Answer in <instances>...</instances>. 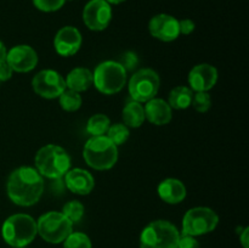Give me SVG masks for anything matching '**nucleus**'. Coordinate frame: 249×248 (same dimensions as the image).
<instances>
[{
    "instance_id": "1",
    "label": "nucleus",
    "mask_w": 249,
    "mask_h": 248,
    "mask_svg": "<svg viewBox=\"0 0 249 248\" xmlns=\"http://www.w3.org/2000/svg\"><path fill=\"white\" fill-rule=\"evenodd\" d=\"M9 198L15 204L29 207L40 199L44 192V180L36 169L19 167L10 174L6 184Z\"/></svg>"
},
{
    "instance_id": "2",
    "label": "nucleus",
    "mask_w": 249,
    "mask_h": 248,
    "mask_svg": "<svg viewBox=\"0 0 249 248\" xmlns=\"http://www.w3.org/2000/svg\"><path fill=\"white\" fill-rule=\"evenodd\" d=\"M36 167L41 177L60 179L71 168V158L67 151L57 145H46L36 156Z\"/></svg>"
},
{
    "instance_id": "3",
    "label": "nucleus",
    "mask_w": 249,
    "mask_h": 248,
    "mask_svg": "<svg viewBox=\"0 0 249 248\" xmlns=\"http://www.w3.org/2000/svg\"><path fill=\"white\" fill-rule=\"evenodd\" d=\"M83 157L94 169H111L118 159V147L107 136H91L85 143Z\"/></svg>"
},
{
    "instance_id": "4",
    "label": "nucleus",
    "mask_w": 249,
    "mask_h": 248,
    "mask_svg": "<svg viewBox=\"0 0 249 248\" xmlns=\"http://www.w3.org/2000/svg\"><path fill=\"white\" fill-rule=\"evenodd\" d=\"M1 233L11 247H26L38 233L36 221L28 214H14L4 221Z\"/></svg>"
},
{
    "instance_id": "5",
    "label": "nucleus",
    "mask_w": 249,
    "mask_h": 248,
    "mask_svg": "<svg viewBox=\"0 0 249 248\" xmlns=\"http://www.w3.org/2000/svg\"><path fill=\"white\" fill-rule=\"evenodd\" d=\"M180 232L174 224L156 220L148 224L140 235V248H178Z\"/></svg>"
},
{
    "instance_id": "6",
    "label": "nucleus",
    "mask_w": 249,
    "mask_h": 248,
    "mask_svg": "<svg viewBox=\"0 0 249 248\" xmlns=\"http://www.w3.org/2000/svg\"><path fill=\"white\" fill-rule=\"evenodd\" d=\"M94 85L99 91L113 95L121 91L126 82V72L117 61H105L95 68Z\"/></svg>"
},
{
    "instance_id": "7",
    "label": "nucleus",
    "mask_w": 249,
    "mask_h": 248,
    "mask_svg": "<svg viewBox=\"0 0 249 248\" xmlns=\"http://www.w3.org/2000/svg\"><path fill=\"white\" fill-rule=\"evenodd\" d=\"M36 230L49 243H61L73 232V224L61 212H49L36 221Z\"/></svg>"
},
{
    "instance_id": "8",
    "label": "nucleus",
    "mask_w": 249,
    "mask_h": 248,
    "mask_svg": "<svg viewBox=\"0 0 249 248\" xmlns=\"http://www.w3.org/2000/svg\"><path fill=\"white\" fill-rule=\"evenodd\" d=\"M219 223V216L213 209L195 207L186 212L182 219V235L201 236L212 232Z\"/></svg>"
},
{
    "instance_id": "9",
    "label": "nucleus",
    "mask_w": 249,
    "mask_h": 248,
    "mask_svg": "<svg viewBox=\"0 0 249 248\" xmlns=\"http://www.w3.org/2000/svg\"><path fill=\"white\" fill-rule=\"evenodd\" d=\"M160 85V79L158 73L151 68H142L134 73L129 80V94L134 101L142 104L150 101L157 95Z\"/></svg>"
},
{
    "instance_id": "10",
    "label": "nucleus",
    "mask_w": 249,
    "mask_h": 248,
    "mask_svg": "<svg viewBox=\"0 0 249 248\" xmlns=\"http://www.w3.org/2000/svg\"><path fill=\"white\" fill-rule=\"evenodd\" d=\"M32 88L44 99H56L66 90L65 78L53 70L40 71L32 79Z\"/></svg>"
},
{
    "instance_id": "11",
    "label": "nucleus",
    "mask_w": 249,
    "mask_h": 248,
    "mask_svg": "<svg viewBox=\"0 0 249 248\" xmlns=\"http://www.w3.org/2000/svg\"><path fill=\"white\" fill-rule=\"evenodd\" d=\"M112 19L111 5L105 0H90L83 10V21L91 31H104Z\"/></svg>"
},
{
    "instance_id": "12",
    "label": "nucleus",
    "mask_w": 249,
    "mask_h": 248,
    "mask_svg": "<svg viewBox=\"0 0 249 248\" xmlns=\"http://www.w3.org/2000/svg\"><path fill=\"white\" fill-rule=\"evenodd\" d=\"M5 61L15 72L26 73L36 68L38 63V55L29 45H16L6 53Z\"/></svg>"
},
{
    "instance_id": "13",
    "label": "nucleus",
    "mask_w": 249,
    "mask_h": 248,
    "mask_svg": "<svg viewBox=\"0 0 249 248\" xmlns=\"http://www.w3.org/2000/svg\"><path fill=\"white\" fill-rule=\"evenodd\" d=\"M148 31L158 40L173 41L180 35L179 21L167 14L156 15L148 23Z\"/></svg>"
},
{
    "instance_id": "14",
    "label": "nucleus",
    "mask_w": 249,
    "mask_h": 248,
    "mask_svg": "<svg viewBox=\"0 0 249 248\" xmlns=\"http://www.w3.org/2000/svg\"><path fill=\"white\" fill-rule=\"evenodd\" d=\"M218 80V71L214 66L208 63H201L195 66L189 73L190 89L195 91H208Z\"/></svg>"
},
{
    "instance_id": "15",
    "label": "nucleus",
    "mask_w": 249,
    "mask_h": 248,
    "mask_svg": "<svg viewBox=\"0 0 249 248\" xmlns=\"http://www.w3.org/2000/svg\"><path fill=\"white\" fill-rule=\"evenodd\" d=\"M53 45L58 55L72 56L77 53L82 46V34L75 27H63L56 34Z\"/></svg>"
},
{
    "instance_id": "16",
    "label": "nucleus",
    "mask_w": 249,
    "mask_h": 248,
    "mask_svg": "<svg viewBox=\"0 0 249 248\" xmlns=\"http://www.w3.org/2000/svg\"><path fill=\"white\" fill-rule=\"evenodd\" d=\"M65 185L71 192L77 195H89L95 186L94 177L88 170L74 168L65 174Z\"/></svg>"
},
{
    "instance_id": "17",
    "label": "nucleus",
    "mask_w": 249,
    "mask_h": 248,
    "mask_svg": "<svg viewBox=\"0 0 249 248\" xmlns=\"http://www.w3.org/2000/svg\"><path fill=\"white\" fill-rule=\"evenodd\" d=\"M143 109H145V117L147 121L155 125H165L173 118L172 107L162 99L153 97L150 101L146 102Z\"/></svg>"
},
{
    "instance_id": "18",
    "label": "nucleus",
    "mask_w": 249,
    "mask_h": 248,
    "mask_svg": "<svg viewBox=\"0 0 249 248\" xmlns=\"http://www.w3.org/2000/svg\"><path fill=\"white\" fill-rule=\"evenodd\" d=\"M158 196L169 204H178L182 202L186 197V187H185L184 182L180 180L174 179V177H169L165 179L158 185Z\"/></svg>"
},
{
    "instance_id": "19",
    "label": "nucleus",
    "mask_w": 249,
    "mask_h": 248,
    "mask_svg": "<svg viewBox=\"0 0 249 248\" xmlns=\"http://www.w3.org/2000/svg\"><path fill=\"white\" fill-rule=\"evenodd\" d=\"M66 87L73 91L82 92L89 89L94 84V75L88 68H74L71 71L66 78Z\"/></svg>"
},
{
    "instance_id": "20",
    "label": "nucleus",
    "mask_w": 249,
    "mask_h": 248,
    "mask_svg": "<svg viewBox=\"0 0 249 248\" xmlns=\"http://www.w3.org/2000/svg\"><path fill=\"white\" fill-rule=\"evenodd\" d=\"M123 121L128 128H139L143 124L145 117V109L143 106L138 101H130L125 105L123 108Z\"/></svg>"
},
{
    "instance_id": "21",
    "label": "nucleus",
    "mask_w": 249,
    "mask_h": 248,
    "mask_svg": "<svg viewBox=\"0 0 249 248\" xmlns=\"http://www.w3.org/2000/svg\"><path fill=\"white\" fill-rule=\"evenodd\" d=\"M194 92L189 87H177L169 92L168 105L175 109H186L191 106Z\"/></svg>"
},
{
    "instance_id": "22",
    "label": "nucleus",
    "mask_w": 249,
    "mask_h": 248,
    "mask_svg": "<svg viewBox=\"0 0 249 248\" xmlns=\"http://www.w3.org/2000/svg\"><path fill=\"white\" fill-rule=\"evenodd\" d=\"M109 125H111V122H109L108 117L106 114L97 113L90 117L88 121L87 131L91 136H101L107 133Z\"/></svg>"
},
{
    "instance_id": "23",
    "label": "nucleus",
    "mask_w": 249,
    "mask_h": 248,
    "mask_svg": "<svg viewBox=\"0 0 249 248\" xmlns=\"http://www.w3.org/2000/svg\"><path fill=\"white\" fill-rule=\"evenodd\" d=\"M58 99H60V105L62 107V109H65L67 112H74L77 109H79L83 102V99L79 92L73 91V90L70 89L65 90L58 96Z\"/></svg>"
},
{
    "instance_id": "24",
    "label": "nucleus",
    "mask_w": 249,
    "mask_h": 248,
    "mask_svg": "<svg viewBox=\"0 0 249 248\" xmlns=\"http://www.w3.org/2000/svg\"><path fill=\"white\" fill-rule=\"evenodd\" d=\"M130 131L129 128L123 123H116L113 125H109L108 130H107V138L118 147V146L123 145L129 139Z\"/></svg>"
},
{
    "instance_id": "25",
    "label": "nucleus",
    "mask_w": 249,
    "mask_h": 248,
    "mask_svg": "<svg viewBox=\"0 0 249 248\" xmlns=\"http://www.w3.org/2000/svg\"><path fill=\"white\" fill-rule=\"evenodd\" d=\"M61 213H62L72 224L78 223V221H80V219L83 218V215H84V206H83L82 202L77 201V199L70 201L63 206Z\"/></svg>"
},
{
    "instance_id": "26",
    "label": "nucleus",
    "mask_w": 249,
    "mask_h": 248,
    "mask_svg": "<svg viewBox=\"0 0 249 248\" xmlns=\"http://www.w3.org/2000/svg\"><path fill=\"white\" fill-rule=\"evenodd\" d=\"M63 242V248H91V241L83 232H72Z\"/></svg>"
},
{
    "instance_id": "27",
    "label": "nucleus",
    "mask_w": 249,
    "mask_h": 248,
    "mask_svg": "<svg viewBox=\"0 0 249 248\" xmlns=\"http://www.w3.org/2000/svg\"><path fill=\"white\" fill-rule=\"evenodd\" d=\"M191 105L194 106V108L196 109L197 112H201V113H204V112L208 111L212 106V99L211 95L207 91H198L192 96V102Z\"/></svg>"
},
{
    "instance_id": "28",
    "label": "nucleus",
    "mask_w": 249,
    "mask_h": 248,
    "mask_svg": "<svg viewBox=\"0 0 249 248\" xmlns=\"http://www.w3.org/2000/svg\"><path fill=\"white\" fill-rule=\"evenodd\" d=\"M117 62L125 70L126 73L133 72L139 65V57L133 51H126V53H122L121 57H119V60Z\"/></svg>"
},
{
    "instance_id": "29",
    "label": "nucleus",
    "mask_w": 249,
    "mask_h": 248,
    "mask_svg": "<svg viewBox=\"0 0 249 248\" xmlns=\"http://www.w3.org/2000/svg\"><path fill=\"white\" fill-rule=\"evenodd\" d=\"M33 5L38 10L44 12L57 11L65 5L66 0H32Z\"/></svg>"
},
{
    "instance_id": "30",
    "label": "nucleus",
    "mask_w": 249,
    "mask_h": 248,
    "mask_svg": "<svg viewBox=\"0 0 249 248\" xmlns=\"http://www.w3.org/2000/svg\"><path fill=\"white\" fill-rule=\"evenodd\" d=\"M178 248H201V246L194 236L181 235L178 243Z\"/></svg>"
},
{
    "instance_id": "31",
    "label": "nucleus",
    "mask_w": 249,
    "mask_h": 248,
    "mask_svg": "<svg viewBox=\"0 0 249 248\" xmlns=\"http://www.w3.org/2000/svg\"><path fill=\"white\" fill-rule=\"evenodd\" d=\"M195 31V22L192 19L185 18L179 21V32L184 35H189Z\"/></svg>"
},
{
    "instance_id": "32",
    "label": "nucleus",
    "mask_w": 249,
    "mask_h": 248,
    "mask_svg": "<svg viewBox=\"0 0 249 248\" xmlns=\"http://www.w3.org/2000/svg\"><path fill=\"white\" fill-rule=\"evenodd\" d=\"M12 68L10 67L9 63L6 61L0 63V82H5V80H9L12 75Z\"/></svg>"
},
{
    "instance_id": "33",
    "label": "nucleus",
    "mask_w": 249,
    "mask_h": 248,
    "mask_svg": "<svg viewBox=\"0 0 249 248\" xmlns=\"http://www.w3.org/2000/svg\"><path fill=\"white\" fill-rule=\"evenodd\" d=\"M241 243H242L243 248H249V229L246 228L245 230L241 232L240 235Z\"/></svg>"
},
{
    "instance_id": "34",
    "label": "nucleus",
    "mask_w": 249,
    "mask_h": 248,
    "mask_svg": "<svg viewBox=\"0 0 249 248\" xmlns=\"http://www.w3.org/2000/svg\"><path fill=\"white\" fill-rule=\"evenodd\" d=\"M6 53H7L6 48H5L4 44L0 41V63L4 62V61L6 60Z\"/></svg>"
},
{
    "instance_id": "35",
    "label": "nucleus",
    "mask_w": 249,
    "mask_h": 248,
    "mask_svg": "<svg viewBox=\"0 0 249 248\" xmlns=\"http://www.w3.org/2000/svg\"><path fill=\"white\" fill-rule=\"evenodd\" d=\"M106 2H108L109 5H118V4H122V2H124L125 0H105Z\"/></svg>"
},
{
    "instance_id": "36",
    "label": "nucleus",
    "mask_w": 249,
    "mask_h": 248,
    "mask_svg": "<svg viewBox=\"0 0 249 248\" xmlns=\"http://www.w3.org/2000/svg\"><path fill=\"white\" fill-rule=\"evenodd\" d=\"M12 248H24V247H12Z\"/></svg>"
},
{
    "instance_id": "37",
    "label": "nucleus",
    "mask_w": 249,
    "mask_h": 248,
    "mask_svg": "<svg viewBox=\"0 0 249 248\" xmlns=\"http://www.w3.org/2000/svg\"><path fill=\"white\" fill-rule=\"evenodd\" d=\"M0 83H1V82H0Z\"/></svg>"
}]
</instances>
